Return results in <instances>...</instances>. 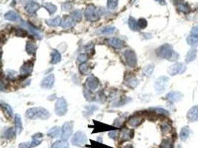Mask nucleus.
<instances>
[{"label": "nucleus", "instance_id": "9b49d317", "mask_svg": "<svg viewBox=\"0 0 198 148\" xmlns=\"http://www.w3.org/2000/svg\"><path fill=\"white\" fill-rule=\"evenodd\" d=\"M55 76L53 74L45 76L41 81V87L44 89H51L54 85Z\"/></svg>", "mask_w": 198, "mask_h": 148}, {"label": "nucleus", "instance_id": "a19ab883", "mask_svg": "<svg viewBox=\"0 0 198 148\" xmlns=\"http://www.w3.org/2000/svg\"><path fill=\"white\" fill-rule=\"evenodd\" d=\"M187 42L189 45L195 46L198 43V37L194 36V35H190L187 37Z\"/></svg>", "mask_w": 198, "mask_h": 148}, {"label": "nucleus", "instance_id": "bf43d9fd", "mask_svg": "<svg viewBox=\"0 0 198 148\" xmlns=\"http://www.w3.org/2000/svg\"><path fill=\"white\" fill-rule=\"evenodd\" d=\"M123 148H134V147H133V146L131 145V144H128L127 146H126V147H124Z\"/></svg>", "mask_w": 198, "mask_h": 148}, {"label": "nucleus", "instance_id": "423d86ee", "mask_svg": "<svg viewBox=\"0 0 198 148\" xmlns=\"http://www.w3.org/2000/svg\"><path fill=\"white\" fill-rule=\"evenodd\" d=\"M42 137L43 135L40 133H36L32 136V140H31V142L21 143L19 144V148H34L35 147H37L42 141Z\"/></svg>", "mask_w": 198, "mask_h": 148}, {"label": "nucleus", "instance_id": "1a4fd4ad", "mask_svg": "<svg viewBox=\"0 0 198 148\" xmlns=\"http://www.w3.org/2000/svg\"><path fill=\"white\" fill-rule=\"evenodd\" d=\"M186 66L183 63L177 62L171 64L168 69V73L171 76H176L178 74H182L186 71Z\"/></svg>", "mask_w": 198, "mask_h": 148}, {"label": "nucleus", "instance_id": "2f4dec72", "mask_svg": "<svg viewBox=\"0 0 198 148\" xmlns=\"http://www.w3.org/2000/svg\"><path fill=\"white\" fill-rule=\"evenodd\" d=\"M51 148H69V144L66 140H59L55 141Z\"/></svg>", "mask_w": 198, "mask_h": 148}, {"label": "nucleus", "instance_id": "f3484780", "mask_svg": "<svg viewBox=\"0 0 198 148\" xmlns=\"http://www.w3.org/2000/svg\"><path fill=\"white\" fill-rule=\"evenodd\" d=\"M33 68H34V64L32 62H25L23 64V65L21 67L20 74L22 76H29L32 73Z\"/></svg>", "mask_w": 198, "mask_h": 148}, {"label": "nucleus", "instance_id": "0eeeda50", "mask_svg": "<svg viewBox=\"0 0 198 148\" xmlns=\"http://www.w3.org/2000/svg\"><path fill=\"white\" fill-rule=\"evenodd\" d=\"M169 82V79L167 76H160L154 82V89L159 94L163 93L168 87Z\"/></svg>", "mask_w": 198, "mask_h": 148}, {"label": "nucleus", "instance_id": "c756f323", "mask_svg": "<svg viewBox=\"0 0 198 148\" xmlns=\"http://www.w3.org/2000/svg\"><path fill=\"white\" fill-rule=\"evenodd\" d=\"M16 133V131L12 127H9L4 131L2 134V138L5 139H12L15 137Z\"/></svg>", "mask_w": 198, "mask_h": 148}, {"label": "nucleus", "instance_id": "c9c22d12", "mask_svg": "<svg viewBox=\"0 0 198 148\" xmlns=\"http://www.w3.org/2000/svg\"><path fill=\"white\" fill-rule=\"evenodd\" d=\"M129 28H131V30H133V31H137L139 30V27H138V25H137V21L136 20L134 17H132V16H131V17L129 18Z\"/></svg>", "mask_w": 198, "mask_h": 148}, {"label": "nucleus", "instance_id": "7c9ffc66", "mask_svg": "<svg viewBox=\"0 0 198 148\" xmlns=\"http://www.w3.org/2000/svg\"><path fill=\"white\" fill-rule=\"evenodd\" d=\"M196 56H197V51H196L195 48H191L186 54V61L188 63L191 62V61H194L196 59Z\"/></svg>", "mask_w": 198, "mask_h": 148}, {"label": "nucleus", "instance_id": "4468645a", "mask_svg": "<svg viewBox=\"0 0 198 148\" xmlns=\"http://www.w3.org/2000/svg\"><path fill=\"white\" fill-rule=\"evenodd\" d=\"M76 21L71 16H66L62 20L61 26L64 29H70L76 25Z\"/></svg>", "mask_w": 198, "mask_h": 148}, {"label": "nucleus", "instance_id": "b1692460", "mask_svg": "<svg viewBox=\"0 0 198 148\" xmlns=\"http://www.w3.org/2000/svg\"><path fill=\"white\" fill-rule=\"evenodd\" d=\"M133 135H134V132H133L132 130L128 129H124L121 131L119 138H120L121 140L127 141L131 139V138L133 137Z\"/></svg>", "mask_w": 198, "mask_h": 148}, {"label": "nucleus", "instance_id": "f8f14e48", "mask_svg": "<svg viewBox=\"0 0 198 148\" xmlns=\"http://www.w3.org/2000/svg\"><path fill=\"white\" fill-rule=\"evenodd\" d=\"M21 25L22 26L23 28H26V29H27L31 34L34 35L35 37L37 38L38 39H40L42 38V35L40 34V32L36 29V27H34L33 25H31V23L27 22V21H22V22L21 23Z\"/></svg>", "mask_w": 198, "mask_h": 148}, {"label": "nucleus", "instance_id": "3c124183", "mask_svg": "<svg viewBox=\"0 0 198 148\" xmlns=\"http://www.w3.org/2000/svg\"><path fill=\"white\" fill-rule=\"evenodd\" d=\"M92 142L94 143V144H91L92 148H112L101 144V142H95V141H92Z\"/></svg>", "mask_w": 198, "mask_h": 148}, {"label": "nucleus", "instance_id": "6ab92c4d", "mask_svg": "<svg viewBox=\"0 0 198 148\" xmlns=\"http://www.w3.org/2000/svg\"><path fill=\"white\" fill-rule=\"evenodd\" d=\"M188 119L190 121H198V105L194 106L189 110L187 114Z\"/></svg>", "mask_w": 198, "mask_h": 148}, {"label": "nucleus", "instance_id": "4d7b16f0", "mask_svg": "<svg viewBox=\"0 0 198 148\" xmlns=\"http://www.w3.org/2000/svg\"><path fill=\"white\" fill-rule=\"evenodd\" d=\"M191 34L194 35V36H197V37H198V25L194 26V27L192 29H191Z\"/></svg>", "mask_w": 198, "mask_h": 148}, {"label": "nucleus", "instance_id": "bb28decb", "mask_svg": "<svg viewBox=\"0 0 198 148\" xmlns=\"http://www.w3.org/2000/svg\"><path fill=\"white\" fill-rule=\"evenodd\" d=\"M51 64H56L61 61L62 59L61 54L59 52V51H56V50H53L52 52H51Z\"/></svg>", "mask_w": 198, "mask_h": 148}, {"label": "nucleus", "instance_id": "4c0bfd02", "mask_svg": "<svg viewBox=\"0 0 198 148\" xmlns=\"http://www.w3.org/2000/svg\"><path fill=\"white\" fill-rule=\"evenodd\" d=\"M126 84L129 85V87H136L139 84V81L135 77H130L126 79Z\"/></svg>", "mask_w": 198, "mask_h": 148}, {"label": "nucleus", "instance_id": "c03bdc74", "mask_svg": "<svg viewBox=\"0 0 198 148\" xmlns=\"http://www.w3.org/2000/svg\"><path fill=\"white\" fill-rule=\"evenodd\" d=\"M152 110L154 111L155 113H157L158 114L163 115V116H169V111L163 109V108H160V107L152 108Z\"/></svg>", "mask_w": 198, "mask_h": 148}, {"label": "nucleus", "instance_id": "473e14b6", "mask_svg": "<svg viewBox=\"0 0 198 148\" xmlns=\"http://www.w3.org/2000/svg\"><path fill=\"white\" fill-rule=\"evenodd\" d=\"M1 106L3 111L5 113V114H7L8 117H12L13 115H14V111H13L12 107H11L9 104L2 102V101L1 102Z\"/></svg>", "mask_w": 198, "mask_h": 148}, {"label": "nucleus", "instance_id": "ddd939ff", "mask_svg": "<svg viewBox=\"0 0 198 148\" xmlns=\"http://www.w3.org/2000/svg\"><path fill=\"white\" fill-rule=\"evenodd\" d=\"M99 81L98 80V79L95 76H89V78L87 79L86 82V85L87 89L93 91L95 90L99 87Z\"/></svg>", "mask_w": 198, "mask_h": 148}, {"label": "nucleus", "instance_id": "5701e85b", "mask_svg": "<svg viewBox=\"0 0 198 148\" xmlns=\"http://www.w3.org/2000/svg\"><path fill=\"white\" fill-rule=\"evenodd\" d=\"M62 130L57 126H55L49 130L47 133V136L51 139H55V138L59 137V135H61Z\"/></svg>", "mask_w": 198, "mask_h": 148}, {"label": "nucleus", "instance_id": "a18cd8bd", "mask_svg": "<svg viewBox=\"0 0 198 148\" xmlns=\"http://www.w3.org/2000/svg\"><path fill=\"white\" fill-rule=\"evenodd\" d=\"M137 25H138V27H139V30L144 29V28H146V27H147L148 22H147V21H146V19H144V18H140V19H138L137 20Z\"/></svg>", "mask_w": 198, "mask_h": 148}, {"label": "nucleus", "instance_id": "052dcab7", "mask_svg": "<svg viewBox=\"0 0 198 148\" xmlns=\"http://www.w3.org/2000/svg\"><path fill=\"white\" fill-rule=\"evenodd\" d=\"M177 148H181V147H180V146H179V147H178Z\"/></svg>", "mask_w": 198, "mask_h": 148}, {"label": "nucleus", "instance_id": "f704fd0d", "mask_svg": "<svg viewBox=\"0 0 198 148\" xmlns=\"http://www.w3.org/2000/svg\"><path fill=\"white\" fill-rule=\"evenodd\" d=\"M43 7L47 10L48 12L51 15L55 14V13L56 12V10H57V8L56 7V5H54L51 4V3L50 2L45 3V4L43 5Z\"/></svg>", "mask_w": 198, "mask_h": 148}, {"label": "nucleus", "instance_id": "cd10ccee", "mask_svg": "<svg viewBox=\"0 0 198 148\" xmlns=\"http://www.w3.org/2000/svg\"><path fill=\"white\" fill-rule=\"evenodd\" d=\"M62 20V19H61V17L56 16V17L54 18V19H47V20L45 21V23L48 26H50V27H57V26L61 25Z\"/></svg>", "mask_w": 198, "mask_h": 148}, {"label": "nucleus", "instance_id": "603ef678", "mask_svg": "<svg viewBox=\"0 0 198 148\" xmlns=\"http://www.w3.org/2000/svg\"><path fill=\"white\" fill-rule=\"evenodd\" d=\"M161 129H162V131L164 133H169L171 131V127L169 124H164L161 127Z\"/></svg>", "mask_w": 198, "mask_h": 148}, {"label": "nucleus", "instance_id": "58836bf2", "mask_svg": "<svg viewBox=\"0 0 198 148\" xmlns=\"http://www.w3.org/2000/svg\"><path fill=\"white\" fill-rule=\"evenodd\" d=\"M154 66L153 64H149V65L146 66L143 69V74L147 77H149V76H151V74H153V71H154Z\"/></svg>", "mask_w": 198, "mask_h": 148}, {"label": "nucleus", "instance_id": "a878e982", "mask_svg": "<svg viewBox=\"0 0 198 148\" xmlns=\"http://www.w3.org/2000/svg\"><path fill=\"white\" fill-rule=\"evenodd\" d=\"M26 52L29 55H34L36 51V44L33 41H28L26 43Z\"/></svg>", "mask_w": 198, "mask_h": 148}, {"label": "nucleus", "instance_id": "6e6552de", "mask_svg": "<svg viewBox=\"0 0 198 148\" xmlns=\"http://www.w3.org/2000/svg\"><path fill=\"white\" fill-rule=\"evenodd\" d=\"M73 129H74V124L72 121H67L65 123L62 127L61 139L62 140L67 141L72 136Z\"/></svg>", "mask_w": 198, "mask_h": 148}, {"label": "nucleus", "instance_id": "dca6fc26", "mask_svg": "<svg viewBox=\"0 0 198 148\" xmlns=\"http://www.w3.org/2000/svg\"><path fill=\"white\" fill-rule=\"evenodd\" d=\"M107 42L109 43V45H111V47L116 48V49H121L125 46V42L122 39H119V38H110L108 39Z\"/></svg>", "mask_w": 198, "mask_h": 148}, {"label": "nucleus", "instance_id": "2eb2a0df", "mask_svg": "<svg viewBox=\"0 0 198 148\" xmlns=\"http://www.w3.org/2000/svg\"><path fill=\"white\" fill-rule=\"evenodd\" d=\"M39 8H40V5L37 2L34 1L28 2L26 3L25 6V9L26 12L31 15H34L36 14V11L39 9Z\"/></svg>", "mask_w": 198, "mask_h": 148}, {"label": "nucleus", "instance_id": "6e6d98bb", "mask_svg": "<svg viewBox=\"0 0 198 148\" xmlns=\"http://www.w3.org/2000/svg\"><path fill=\"white\" fill-rule=\"evenodd\" d=\"M109 136L110 138H111V139H116V136H117V131H116V130L110 131L109 133Z\"/></svg>", "mask_w": 198, "mask_h": 148}, {"label": "nucleus", "instance_id": "864d4df0", "mask_svg": "<svg viewBox=\"0 0 198 148\" xmlns=\"http://www.w3.org/2000/svg\"><path fill=\"white\" fill-rule=\"evenodd\" d=\"M16 36H22V37H24V36H26V35H27V31H25L24 29L19 28V29L16 30Z\"/></svg>", "mask_w": 198, "mask_h": 148}, {"label": "nucleus", "instance_id": "412c9836", "mask_svg": "<svg viewBox=\"0 0 198 148\" xmlns=\"http://www.w3.org/2000/svg\"><path fill=\"white\" fill-rule=\"evenodd\" d=\"M14 124H15V130L17 134H20L22 131V121L21 116L19 114H16L14 116Z\"/></svg>", "mask_w": 198, "mask_h": 148}, {"label": "nucleus", "instance_id": "79ce46f5", "mask_svg": "<svg viewBox=\"0 0 198 148\" xmlns=\"http://www.w3.org/2000/svg\"><path fill=\"white\" fill-rule=\"evenodd\" d=\"M71 16H72L76 21H80L82 18V11H79V10H75V11H74L71 13Z\"/></svg>", "mask_w": 198, "mask_h": 148}, {"label": "nucleus", "instance_id": "9d476101", "mask_svg": "<svg viewBox=\"0 0 198 148\" xmlns=\"http://www.w3.org/2000/svg\"><path fill=\"white\" fill-rule=\"evenodd\" d=\"M87 136L82 131H77L71 139V143L74 146H82L87 142Z\"/></svg>", "mask_w": 198, "mask_h": 148}, {"label": "nucleus", "instance_id": "20e7f679", "mask_svg": "<svg viewBox=\"0 0 198 148\" xmlns=\"http://www.w3.org/2000/svg\"><path fill=\"white\" fill-rule=\"evenodd\" d=\"M125 62L130 67H135L137 65V57L135 52L131 49L126 50L123 53Z\"/></svg>", "mask_w": 198, "mask_h": 148}, {"label": "nucleus", "instance_id": "09e8293b", "mask_svg": "<svg viewBox=\"0 0 198 148\" xmlns=\"http://www.w3.org/2000/svg\"><path fill=\"white\" fill-rule=\"evenodd\" d=\"M5 74L6 76L11 79H15V78L17 76V73L14 71H11V70H8V71H6Z\"/></svg>", "mask_w": 198, "mask_h": 148}, {"label": "nucleus", "instance_id": "de8ad7c7", "mask_svg": "<svg viewBox=\"0 0 198 148\" xmlns=\"http://www.w3.org/2000/svg\"><path fill=\"white\" fill-rule=\"evenodd\" d=\"M161 148H172V143L170 140L169 139H165L162 141V144H161Z\"/></svg>", "mask_w": 198, "mask_h": 148}, {"label": "nucleus", "instance_id": "7ed1b4c3", "mask_svg": "<svg viewBox=\"0 0 198 148\" xmlns=\"http://www.w3.org/2000/svg\"><path fill=\"white\" fill-rule=\"evenodd\" d=\"M84 15L86 19L90 21H96L100 17V13L94 5H90L86 8Z\"/></svg>", "mask_w": 198, "mask_h": 148}, {"label": "nucleus", "instance_id": "f03ea898", "mask_svg": "<svg viewBox=\"0 0 198 148\" xmlns=\"http://www.w3.org/2000/svg\"><path fill=\"white\" fill-rule=\"evenodd\" d=\"M26 117L30 119H47L50 117L49 111L45 108L39 107H32L28 109L26 111L25 113Z\"/></svg>", "mask_w": 198, "mask_h": 148}, {"label": "nucleus", "instance_id": "a211bd4d", "mask_svg": "<svg viewBox=\"0 0 198 148\" xmlns=\"http://www.w3.org/2000/svg\"><path fill=\"white\" fill-rule=\"evenodd\" d=\"M183 98V94L178 91H171L166 95V99L171 102H177Z\"/></svg>", "mask_w": 198, "mask_h": 148}, {"label": "nucleus", "instance_id": "4be33fe9", "mask_svg": "<svg viewBox=\"0 0 198 148\" xmlns=\"http://www.w3.org/2000/svg\"><path fill=\"white\" fill-rule=\"evenodd\" d=\"M177 6L178 10L183 14H189L191 11V8L187 3H185L182 0H178L177 2Z\"/></svg>", "mask_w": 198, "mask_h": 148}, {"label": "nucleus", "instance_id": "aec40b11", "mask_svg": "<svg viewBox=\"0 0 198 148\" xmlns=\"http://www.w3.org/2000/svg\"><path fill=\"white\" fill-rule=\"evenodd\" d=\"M5 19L11 21H17L21 19L19 15L14 11H9L5 14Z\"/></svg>", "mask_w": 198, "mask_h": 148}, {"label": "nucleus", "instance_id": "49530a36", "mask_svg": "<svg viewBox=\"0 0 198 148\" xmlns=\"http://www.w3.org/2000/svg\"><path fill=\"white\" fill-rule=\"evenodd\" d=\"M86 111H87V113L91 115V114L94 113L95 111L97 110L98 107L96 105H95V104H91V105L86 106Z\"/></svg>", "mask_w": 198, "mask_h": 148}, {"label": "nucleus", "instance_id": "f257e3e1", "mask_svg": "<svg viewBox=\"0 0 198 148\" xmlns=\"http://www.w3.org/2000/svg\"><path fill=\"white\" fill-rule=\"evenodd\" d=\"M157 54L160 58L168 59L171 61H176L179 57L177 53H176L173 49L172 46L169 44H164L160 46L157 50Z\"/></svg>", "mask_w": 198, "mask_h": 148}, {"label": "nucleus", "instance_id": "37998d69", "mask_svg": "<svg viewBox=\"0 0 198 148\" xmlns=\"http://www.w3.org/2000/svg\"><path fill=\"white\" fill-rule=\"evenodd\" d=\"M118 2L119 0H108L107 2V6L109 10H114L115 8L117 7L118 5Z\"/></svg>", "mask_w": 198, "mask_h": 148}, {"label": "nucleus", "instance_id": "72a5a7b5", "mask_svg": "<svg viewBox=\"0 0 198 148\" xmlns=\"http://www.w3.org/2000/svg\"><path fill=\"white\" fill-rule=\"evenodd\" d=\"M189 134H190V130H189V127H188V126H186V127H183L180 131V136L181 140L186 141V139L189 138Z\"/></svg>", "mask_w": 198, "mask_h": 148}, {"label": "nucleus", "instance_id": "13d9d810", "mask_svg": "<svg viewBox=\"0 0 198 148\" xmlns=\"http://www.w3.org/2000/svg\"><path fill=\"white\" fill-rule=\"evenodd\" d=\"M156 2H157L158 3H159V5H166V0H155Z\"/></svg>", "mask_w": 198, "mask_h": 148}, {"label": "nucleus", "instance_id": "8fccbe9b", "mask_svg": "<svg viewBox=\"0 0 198 148\" xmlns=\"http://www.w3.org/2000/svg\"><path fill=\"white\" fill-rule=\"evenodd\" d=\"M88 56L86 55V54H82L79 55V56H78L77 58V61L79 63H81V64H82V63H86V61L88 60Z\"/></svg>", "mask_w": 198, "mask_h": 148}, {"label": "nucleus", "instance_id": "5fc2aeb1", "mask_svg": "<svg viewBox=\"0 0 198 148\" xmlns=\"http://www.w3.org/2000/svg\"><path fill=\"white\" fill-rule=\"evenodd\" d=\"M62 10L63 11H69L70 9H71V8H72V6H71V5L70 4L69 2H66V3H64V4L62 5Z\"/></svg>", "mask_w": 198, "mask_h": 148}, {"label": "nucleus", "instance_id": "e433bc0d", "mask_svg": "<svg viewBox=\"0 0 198 148\" xmlns=\"http://www.w3.org/2000/svg\"><path fill=\"white\" fill-rule=\"evenodd\" d=\"M83 94H84L85 97H86V100L87 101H95L96 97L94 96V94H93V93L91 92V90H90L89 89H85Z\"/></svg>", "mask_w": 198, "mask_h": 148}, {"label": "nucleus", "instance_id": "c85d7f7f", "mask_svg": "<svg viewBox=\"0 0 198 148\" xmlns=\"http://www.w3.org/2000/svg\"><path fill=\"white\" fill-rule=\"evenodd\" d=\"M143 121V119L140 116H132L129 120V124L131 127H138L139 124H141Z\"/></svg>", "mask_w": 198, "mask_h": 148}, {"label": "nucleus", "instance_id": "393cba45", "mask_svg": "<svg viewBox=\"0 0 198 148\" xmlns=\"http://www.w3.org/2000/svg\"><path fill=\"white\" fill-rule=\"evenodd\" d=\"M116 28L114 26H106V27L100 28V29L97 31V34L102 35H111L114 34Z\"/></svg>", "mask_w": 198, "mask_h": 148}, {"label": "nucleus", "instance_id": "39448f33", "mask_svg": "<svg viewBox=\"0 0 198 148\" xmlns=\"http://www.w3.org/2000/svg\"><path fill=\"white\" fill-rule=\"evenodd\" d=\"M68 112L67 101L63 97H60L57 99L55 104V113L57 116H62Z\"/></svg>", "mask_w": 198, "mask_h": 148}, {"label": "nucleus", "instance_id": "ea45409f", "mask_svg": "<svg viewBox=\"0 0 198 148\" xmlns=\"http://www.w3.org/2000/svg\"><path fill=\"white\" fill-rule=\"evenodd\" d=\"M79 71L81 74L84 75H89L90 74V67L87 63H82L79 65Z\"/></svg>", "mask_w": 198, "mask_h": 148}]
</instances>
